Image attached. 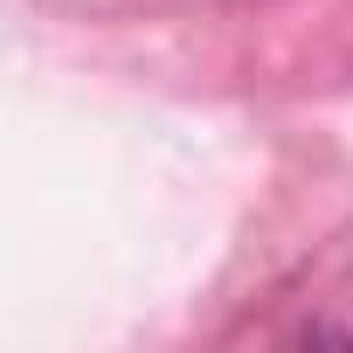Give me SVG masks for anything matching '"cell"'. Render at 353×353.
<instances>
[]
</instances>
